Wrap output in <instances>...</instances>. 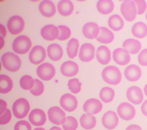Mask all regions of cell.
<instances>
[{"label": "cell", "mask_w": 147, "mask_h": 130, "mask_svg": "<svg viewBox=\"0 0 147 130\" xmlns=\"http://www.w3.org/2000/svg\"><path fill=\"white\" fill-rule=\"evenodd\" d=\"M13 83L10 77L5 75H0V92L2 94L9 93L12 89Z\"/></svg>", "instance_id": "cell-31"}, {"label": "cell", "mask_w": 147, "mask_h": 130, "mask_svg": "<svg viewBox=\"0 0 147 130\" xmlns=\"http://www.w3.org/2000/svg\"><path fill=\"white\" fill-rule=\"evenodd\" d=\"M4 40L3 37H1V49H2L4 45Z\"/></svg>", "instance_id": "cell-48"}, {"label": "cell", "mask_w": 147, "mask_h": 130, "mask_svg": "<svg viewBox=\"0 0 147 130\" xmlns=\"http://www.w3.org/2000/svg\"><path fill=\"white\" fill-rule=\"evenodd\" d=\"M1 61L3 67L11 72L18 71L20 68L22 61L18 56L11 52L5 53L1 57Z\"/></svg>", "instance_id": "cell-2"}, {"label": "cell", "mask_w": 147, "mask_h": 130, "mask_svg": "<svg viewBox=\"0 0 147 130\" xmlns=\"http://www.w3.org/2000/svg\"><path fill=\"white\" fill-rule=\"evenodd\" d=\"M44 86L43 83L39 80H34V85L33 88L30 90L32 94L35 96H39L43 93Z\"/></svg>", "instance_id": "cell-38"}, {"label": "cell", "mask_w": 147, "mask_h": 130, "mask_svg": "<svg viewBox=\"0 0 147 130\" xmlns=\"http://www.w3.org/2000/svg\"><path fill=\"white\" fill-rule=\"evenodd\" d=\"M59 13L63 16H69L72 14L74 9L73 3L69 0H63L59 3L57 5Z\"/></svg>", "instance_id": "cell-26"}, {"label": "cell", "mask_w": 147, "mask_h": 130, "mask_svg": "<svg viewBox=\"0 0 147 130\" xmlns=\"http://www.w3.org/2000/svg\"><path fill=\"white\" fill-rule=\"evenodd\" d=\"M14 130H32V126L26 121H20L16 123L14 127Z\"/></svg>", "instance_id": "cell-41"}, {"label": "cell", "mask_w": 147, "mask_h": 130, "mask_svg": "<svg viewBox=\"0 0 147 130\" xmlns=\"http://www.w3.org/2000/svg\"><path fill=\"white\" fill-rule=\"evenodd\" d=\"M133 2L137 7V14L138 15L143 14L147 8V4L144 0H134Z\"/></svg>", "instance_id": "cell-40"}, {"label": "cell", "mask_w": 147, "mask_h": 130, "mask_svg": "<svg viewBox=\"0 0 147 130\" xmlns=\"http://www.w3.org/2000/svg\"><path fill=\"white\" fill-rule=\"evenodd\" d=\"M60 32L59 36L57 39L59 41H65L69 38L71 36V31L66 26L60 25L58 26Z\"/></svg>", "instance_id": "cell-39"}, {"label": "cell", "mask_w": 147, "mask_h": 130, "mask_svg": "<svg viewBox=\"0 0 147 130\" xmlns=\"http://www.w3.org/2000/svg\"><path fill=\"white\" fill-rule=\"evenodd\" d=\"M119 119L116 113L109 111L103 115L102 118V124L104 127L109 130L115 129L118 124Z\"/></svg>", "instance_id": "cell-15"}, {"label": "cell", "mask_w": 147, "mask_h": 130, "mask_svg": "<svg viewBox=\"0 0 147 130\" xmlns=\"http://www.w3.org/2000/svg\"><path fill=\"white\" fill-rule=\"evenodd\" d=\"M141 110L142 114L147 116V100H145L141 105Z\"/></svg>", "instance_id": "cell-45"}, {"label": "cell", "mask_w": 147, "mask_h": 130, "mask_svg": "<svg viewBox=\"0 0 147 130\" xmlns=\"http://www.w3.org/2000/svg\"><path fill=\"white\" fill-rule=\"evenodd\" d=\"M141 128L139 125L132 124L127 127L125 130H141Z\"/></svg>", "instance_id": "cell-47"}, {"label": "cell", "mask_w": 147, "mask_h": 130, "mask_svg": "<svg viewBox=\"0 0 147 130\" xmlns=\"http://www.w3.org/2000/svg\"><path fill=\"white\" fill-rule=\"evenodd\" d=\"M121 12L125 20L129 22L134 21L137 13L136 7L133 1L126 0L121 4Z\"/></svg>", "instance_id": "cell-5"}, {"label": "cell", "mask_w": 147, "mask_h": 130, "mask_svg": "<svg viewBox=\"0 0 147 130\" xmlns=\"http://www.w3.org/2000/svg\"><path fill=\"white\" fill-rule=\"evenodd\" d=\"M32 42L27 36L22 35L17 37L13 41L12 48L17 54H26L31 49Z\"/></svg>", "instance_id": "cell-4"}, {"label": "cell", "mask_w": 147, "mask_h": 130, "mask_svg": "<svg viewBox=\"0 0 147 130\" xmlns=\"http://www.w3.org/2000/svg\"><path fill=\"white\" fill-rule=\"evenodd\" d=\"M30 121L33 125L40 126L44 125L47 121L46 114L43 111L39 109H33L29 116Z\"/></svg>", "instance_id": "cell-16"}, {"label": "cell", "mask_w": 147, "mask_h": 130, "mask_svg": "<svg viewBox=\"0 0 147 130\" xmlns=\"http://www.w3.org/2000/svg\"><path fill=\"white\" fill-rule=\"evenodd\" d=\"M46 57L45 50L39 45L34 47L29 54L30 62L34 65H38L44 61Z\"/></svg>", "instance_id": "cell-11"}, {"label": "cell", "mask_w": 147, "mask_h": 130, "mask_svg": "<svg viewBox=\"0 0 147 130\" xmlns=\"http://www.w3.org/2000/svg\"><path fill=\"white\" fill-rule=\"evenodd\" d=\"M49 130H62L60 128L57 126H53Z\"/></svg>", "instance_id": "cell-49"}, {"label": "cell", "mask_w": 147, "mask_h": 130, "mask_svg": "<svg viewBox=\"0 0 147 130\" xmlns=\"http://www.w3.org/2000/svg\"><path fill=\"white\" fill-rule=\"evenodd\" d=\"M11 115L10 111L7 109L5 112L0 116V124L5 125L7 124L11 119Z\"/></svg>", "instance_id": "cell-42"}, {"label": "cell", "mask_w": 147, "mask_h": 130, "mask_svg": "<svg viewBox=\"0 0 147 130\" xmlns=\"http://www.w3.org/2000/svg\"><path fill=\"white\" fill-rule=\"evenodd\" d=\"M96 7L100 13L107 15L113 11L114 4L111 0H100L96 4Z\"/></svg>", "instance_id": "cell-28"}, {"label": "cell", "mask_w": 147, "mask_h": 130, "mask_svg": "<svg viewBox=\"0 0 147 130\" xmlns=\"http://www.w3.org/2000/svg\"><path fill=\"white\" fill-rule=\"evenodd\" d=\"M126 97L130 102L136 105L140 104L143 100L142 90L136 86L131 87L127 90Z\"/></svg>", "instance_id": "cell-13"}, {"label": "cell", "mask_w": 147, "mask_h": 130, "mask_svg": "<svg viewBox=\"0 0 147 130\" xmlns=\"http://www.w3.org/2000/svg\"><path fill=\"white\" fill-rule=\"evenodd\" d=\"M34 130H45V129L43 128H36L34 129Z\"/></svg>", "instance_id": "cell-51"}, {"label": "cell", "mask_w": 147, "mask_h": 130, "mask_svg": "<svg viewBox=\"0 0 147 130\" xmlns=\"http://www.w3.org/2000/svg\"><path fill=\"white\" fill-rule=\"evenodd\" d=\"M78 126V121L72 116L66 117L65 122L63 124V127L64 130H76Z\"/></svg>", "instance_id": "cell-36"}, {"label": "cell", "mask_w": 147, "mask_h": 130, "mask_svg": "<svg viewBox=\"0 0 147 130\" xmlns=\"http://www.w3.org/2000/svg\"><path fill=\"white\" fill-rule=\"evenodd\" d=\"M0 34H1L0 37H3V38L5 37L7 35V31L5 28L2 24L0 25Z\"/></svg>", "instance_id": "cell-46"}, {"label": "cell", "mask_w": 147, "mask_h": 130, "mask_svg": "<svg viewBox=\"0 0 147 130\" xmlns=\"http://www.w3.org/2000/svg\"><path fill=\"white\" fill-rule=\"evenodd\" d=\"M125 76L127 80L135 82L138 80L142 74L141 69L138 66L131 65L126 67L125 71Z\"/></svg>", "instance_id": "cell-22"}, {"label": "cell", "mask_w": 147, "mask_h": 130, "mask_svg": "<svg viewBox=\"0 0 147 130\" xmlns=\"http://www.w3.org/2000/svg\"><path fill=\"white\" fill-rule=\"evenodd\" d=\"M114 96V91L110 87H103L100 92V98L102 101L105 103H108L112 101Z\"/></svg>", "instance_id": "cell-34"}, {"label": "cell", "mask_w": 147, "mask_h": 130, "mask_svg": "<svg viewBox=\"0 0 147 130\" xmlns=\"http://www.w3.org/2000/svg\"><path fill=\"white\" fill-rule=\"evenodd\" d=\"M131 32L133 36L136 38H144L147 35V26L142 22L136 23L133 25Z\"/></svg>", "instance_id": "cell-30"}, {"label": "cell", "mask_w": 147, "mask_h": 130, "mask_svg": "<svg viewBox=\"0 0 147 130\" xmlns=\"http://www.w3.org/2000/svg\"><path fill=\"white\" fill-rule=\"evenodd\" d=\"M114 39L113 33L104 27L100 28L99 33L96 39L98 41L102 44H108L111 43Z\"/></svg>", "instance_id": "cell-27"}, {"label": "cell", "mask_w": 147, "mask_h": 130, "mask_svg": "<svg viewBox=\"0 0 147 130\" xmlns=\"http://www.w3.org/2000/svg\"><path fill=\"white\" fill-rule=\"evenodd\" d=\"M80 125L86 130L94 128L96 124V121L95 116L88 114H84L80 119Z\"/></svg>", "instance_id": "cell-29"}, {"label": "cell", "mask_w": 147, "mask_h": 130, "mask_svg": "<svg viewBox=\"0 0 147 130\" xmlns=\"http://www.w3.org/2000/svg\"><path fill=\"white\" fill-rule=\"evenodd\" d=\"M0 106H1V108H0V112H1V114L0 115H2L5 112L6 110L7 109V104L5 101L1 99V102H0Z\"/></svg>", "instance_id": "cell-44"}, {"label": "cell", "mask_w": 147, "mask_h": 130, "mask_svg": "<svg viewBox=\"0 0 147 130\" xmlns=\"http://www.w3.org/2000/svg\"><path fill=\"white\" fill-rule=\"evenodd\" d=\"M138 61L140 65L147 66V49L142 50L138 57Z\"/></svg>", "instance_id": "cell-43"}, {"label": "cell", "mask_w": 147, "mask_h": 130, "mask_svg": "<svg viewBox=\"0 0 147 130\" xmlns=\"http://www.w3.org/2000/svg\"><path fill=\"white\" fill-rule=\"evenodd\" d=\"M146 20L147 21V13H146Z\"/></svg>", "instance_id": "cell-52"}, {"label": "cell", "mask_w": 147, "mask_h": 130, "mask_svg": "<svg viewBox=\"0 0 147 130\" xmlns=\"http://www.w3.org/2000/svg\"><path fill=\"white\" fill-rule=\"evenodd\" d=\"M41 34L44 39L48 41H54L58 38L59 31L58 27L53 25H47L42 28Z\"/></svg>", "instance_id": "cell-18"}, {"label": "cell", "mask_w": 147, "mask_h": 130, "mask_svg": "<svg viewBox=\"0 0 147 130\" xmlns=\"http://www.w3.org/2000/svg\"><path fill=\"white\" fill-rule=\"evenodd\" d=\"M47 52L49 59L53 61H59L63 55V50L60 45L56 44H51L47 49Z\"/></svg>", "instance_id": "cell-25"}, {"label": "cell", "mask_w": 147, "mask_h": 130, "mask_svg": "<svg viewBox=\"0 0 147 130\" xmlns=\"http://www.w3.org/2000/svg\"><path fill=\"white\" fill-rule=\"evenodd\" d=\"M60 103L61 107L67 111H74L78 107V100L76 97L70 93H66L61 97Z\"/></svg>", "instance_id": "cell-10"}, {"label": "cell", "mask_w": 147, "mask_h": 130, "mask_svg": "<svg viewBox=\"0 0 147 130\" xmlns=\"http://www.w3.org/2000/svg\"><path fill=\"white\" fill-rule=\"evenodd\" d=\"M100 28L97 24L94 22H89L86 24L82 28L83 34L88 39H93L98 36Z\"/></svg>", "instance_id": "cell-19"}, {"label": "cell", "mask_w": 147, "mask_h": 130, "mask_svg": "<svg viewBox=\"0 0 147 130\" xmlns=\"http://www.w3.org/2000/svg\"><path fill=\"white\" fill-rule=\"evenodd\" d=\"M113 57L115 62L120 65H126L130 61V56L126 50L121 48L116 49L113 53Z\"/></svg>", "instance_id": "cell-17"}, {"label": "cell", "mask_w": 147, "mask_h": 130, "mask_svg": "<svg viewBox=\"0 0 147 130\" xmlns=\"http://www.w3.org/2000/svg\"><path fill=\"white\" fill-rule=\"evenodd\" d=\"M49 120L53 124L60 125L65 122V114L59 107H54L49 108L48 111Z\"/></svg>", "instance_id": "cell-9"}, {"label": "cell", "mask_w": 147, "mask_h": 130, "mask_svg": "<svg viewBox=\"0 0 147 130\" xmlns=\"http://www.w3.org/2000/svg\"><path fill=\"white\" fill-rule=\"evenodd\" d=\"M8 30L13 35H17L24 30L25 22L19 16H13L9 19L7 24Z\"/></svg>", "instance_id": "cell-6"}, {"label": "cell", "mask_w": 147, "mask_h": 130, "mask_svg": "<svg viewBox=\"0 0 147 130\" xmlns=\"http://www.w3.org/2000/svg\"><path fill=\"white\" fill-rule=\"evenodd\" d=\"M79 68L75 62L71 61H66L62 65L61 71L64 76L68 77H73L77 75Z\"/></svg>", "instance_id": "cell-20"}, {"label": "cell", "mask_w": 147, "mask_h": 130, "mask_svg": "<svg viewBox=\"0 0 147 130\" xmlns=\"http://www.w3.org/2000/svg\"><path fill=\"white\" fill-rule=\"evenodd\" d=\"M36 72L38 76L45 81L51 80L56 73L55 67L49 63H44L40 65L38 67Z\"/></svg>", "instance_id": "cell-7"}, {"label": "cell", "mask_w": 147, "mask_h": 130, "mask_svg": "<svg viewBox=\"0 0 147 130\" xmlns=\"http://www.w3.org/2000/svg\"><path fill=\"white\" fill-rule=\"evenodd\" d=\"M122 46L124 49L132 54H136L141 48L140 42L133 39L126 40L123 43Z\"/></svg>", "instance_id": "cell-24"}, {"label": "cell", "mask_w": 147, "mask_h": 130, "mask_svg": "<svg viewBox=\"0 0 147 130\" xmlns=\"http://www.w3.org/2000/svg\"><path fill=\"white\" fill-rule=\"evenodd\" d=\"M39 10L41 14L47 18H51L55 15L56 12V7L51 1L45 0L40 3Z\"/></svg>", "instance_id": "cell-21"}, {"label": "cell", "mask_w": 147, "mask_h": 130, "mask_svg": "<svg viewBox=\"0 0 147 130\" xmlns=\"http://www.w3.org/2000/svg\"><path fill=\"white\" fill-rule=\"evenodd\" d=\"M108 24L109 27L114 31H118L121 30L123 27V20L118 15L115 14L109 18Z\"/></svg>", "instance_id": "cell-32"}, {"label": "cell", "mask_w": 147, "mask_h": 130, "mask_svg": "<svg viewBox=\"0 0 147 130\" xmlns=\"http://www.w3.org/2000/svg\"><path fill=\"white\" fill-rule=\"evenodd\" d=\"M30 108L28 101L24 98H20L14 103L12 106V111L15 117L21 119L27 116Z\"/></svg>", "instance_id": "cell-3"}, {"label": "cell", "mask_w": 147, "mask_h": 130, "mask_svg": "<svg viewBox=\"0 0 147 130\" xmlns=\"http://www.w3.org/2000/svg\"><path fill=\"white\" fill-rule=\"evenodd\" d=\"M144 91L145 94L147 97V84L145 86L144 89Z\"/></svg>", "instance_id": "cell-50"}, {"label": "cell", "mask_w": 147, "mask_h": 130, "mask_svg": "<svg viewBox=\"0 0 147 130\" xmlns=\"http://www.w3.org/2000/svg\"><path fill=\"white\" fill-rule=\"evenodd\" d=\"M20 84L22 88L27 91L33 88L34 85V81L31 76L25 75L20 79Z\"/></svg>", "instance_id": "cell-35"}, {"label": "cell", "mask_w": 147, "mask_h": 130, "mask_svg": "<svg viewBox=\"0 0 147 130\" xmlns=\"http://www.w3.org/2000/svg\"><path fill=\"white\" fill-rule=\"evenodd\" d=\"M96 57L98 61L101 64L106 65L111 60V52L107 47L102 45L97 49Z\"/></svg>", "instance_id": "cell-23"}, {"label": "cell", "mask_w": 147, "mask_h": 130, "mask_svg": "<svg viewBox=\"0 0 147 130\" xmlns=\"http://www.w3.org/2000/svg\"><path fill=\"white\" fill-rule=\"evenodd\" d=\"M67 53L69 58L73 59L77 56L79 49V41L76 39L72 38L67 44Z\"/></svg>", "instance_id": "cell-33"}, {"label": "cell", "mask_w": 147, "mask_h": 130, "mask_svg": "<svg viewBox=\"0 0 147 130\" xmlns=\"http://www.w3.org/2000/svg\"><path fill=\"white\" fill-rule=\"evenodd\" d=\"M103 105L102 103L98 99H91L87 100L83 105L84 111L90 115H95L102 110Z\"/></svg>", "instance_id": "cell-14"}, {"label": "cell", "mask_w": 147, "mask_h": 130, "mask_svg": "<svg viewBox=\"0 0 147 130\" xmlns=\"http://www.w3.org/2000/svg\"><path fill=\"white\" fill-rule=\"evenodd\" d=\"M102 78L108 84L117 85L121 80V73L117 67L113 66L105 67L102 73Z\"/></svg>", "instance_id": "cell-1"}, {"label": "cell", "mask_w": 147, "mask_h": 130, "mask_svg": "<svg viewBox=\"0 0 147 130\" xmlns=\"http://www.w3.org/2000/svg\"><path fill=\"white\" fill-rule=\"evenodd\" d=\"M95 48L90 43H85L80 47L79 58L83 62H89L94 59L95 55Z\"/></svg>", "instance_id": "cell-12"}, {"label": "cell", "mask_w": 147, "mask_h": 130, "mask_svg": "<svg viewBox=\"0 0 147 130\" xmlns=\"http://www.w3.org/2000/svg\"><path fill=\"white\" fill-rule=\"evenodd\" d=\"M69 89L72 93L77 94L81 91L82 83L78 79L74 78L69 81L67 84Z\"/></svg>", "instance_id": "cell-37"}, {"label": "cell", "mask_w": 147, "mask_h": 130, "mask_svg": "<svg viewBox=\"0 0 147 130\" xmlns=\"http://www.w3.org/2000/svg\"><path fill=\"white\" fill-rule=\"evenodd\" d=\"M117 113L119 117L125 121H129L134 118L136 110L134 107L127 102H123L117 108Z\"/></svg>", "instance_id": "cell-8"}]
</instances>
